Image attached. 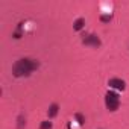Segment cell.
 <instances>
[{
    "label": "cell",
    "mask_w": 129,
    "mask_h": 129,
    "mask_svg": "<svg viewBox=\"0 0 129 129\" xmlns=\"http://www.w3.org/2000/svg\"><path fill=\"white\" fill-rule=\"evenodd\" d=\"M40 67V62L32 59V58H21L18 59L14 67H12V75L15 78H23V76H29L32 72H35Z\"/></svg>",
    "instance_id": "1"
},
{
    "label": "cell",
    "mask_w": 129,
    "mask_h": 129,
    "mask_svg": "<svg viewBox=\"0 0 129 129\" xmlns=\"http://www.w3.org/2000/svg\"><path fill=\"white\" fill-rule=\"evenodd\" d=\"M105 105L109 111H117L120 106V97L114 91H108L105 94Z\"/></svg>",
    "instance_id": "2"
},
{
    "label": "cell",
    "mask_w": 129,
    "mask_h": 129,
    "mask_svg": "<svg viewBox=\"0 0 129 129\" xmlns=\"http://www.w3.org/2000/svg\"><path fill=\"white\" fill-rule=\"evenodd\" d=\"M82 43H84L85 46H93V47H100V44H102L100 38H99L97 35H94V34L84 35V38H82Z\"/></svg>",
    "instance_id": "3"
},
{
    "label": "cell",
    "mask_w": 129,
    "mask_h": 129,
    "mask_svg": "<svg viewBox=\"0 0 129 129\" xmlns=\"http://www.w3.org/2000/svg\"><path fill=\"white\" fill-rule=\"evenodd\" d=\"M108 85H109L111 88H115V90H120V91H123V90L126 88L124 81H121V79H118V78H112V79H109V81H108Z\"/></svg>",
    "instance_id": "4"
},
{
    "label": "cell",
    "mask_w": 129,
    "mask_h": 129,
    "mask_svg": "<svg viewBox=\"0 0 129 129\" xmlns=\"http://www.w3.org/2000/svg\"><path fill=\"white\" fill-rule=\"evenodd\" d=\"M47 114H49L50 118H53V117L58 114V105H56V103H52L50 108H49V111H47Z\"/></svg>",
    "instance_id": "5"
},
{
    "label": "cell",
    "mask_w": 129,
    "mask_h": 129,
    "mask_svg": "<svg viewBox=\"0 0 129 129\" xmlns=\"http://www.w3.org/2000/svg\"><path fill=\"white\" fill-rule=\"evenodd\" d=\"M84 23H85V20H84V18H78V20L75 21V26H73V27H75V30H81V29L84 27Z\"/></svg>",
    "instance_id": "6"
},
{
    "label": "cell",
    "mask_w": 129,
    "mask_h": 129,
    "mask_svg": "<svg viewBox=\"0 0 129 129\" xmlns=\"http://www.w3.org/2000/svg\"><path fill=\"white\" fill-rule=\"evenodd\" d=\"M24 124H26L24 115H23V114H20V115H18V124H17V129H23V127H24Z\"/></svg>",
    "instance_id": "7"
},
{
    "label": "cell",
    "mask_w": 129,
    "mask_h": 129,
    "mask_svg": "<svg viewBox=\"0 0 129 129\" xmlns=\"http://www.w3.org/2000/svg\"><path fill=\"white\" fill-rule=\"evenodd\" d=\"M40 129H52V123L50 121H43L41 126H40Z\"/></svg>",
    "instance_id": "8"
},
{
    "label": "cell",
    "mask_w": 129,
    "mask_h": 129,
    "mask_svg": "<svg viewBox=\"0 0 129 129\" xmlns=\"http://www.w3.org/2000/svg\"><path fill=\"white\" fill-rule=\"evenodd\" d=\"M111 18H112L111 15H102V17H100V20H102V21H109Z\"/></svg>",
    "instance_id": "9"
},
{
    "label": "cell",
    "mask_w": 129,
    "mask_h": 129,
    "mask_svg": "<svg viewBox=\"0 0 129 129\" xmlns=\"http://www.w3.org/2000/svg\"><path fill=\"white\" fill-rule=\"evenodd\" d=\"M76 118L79 120V123H81V124H84V117H82L81 114H78V115H76Z\"/></svg>",
    "instance_id": "10"
}]
</instances>
